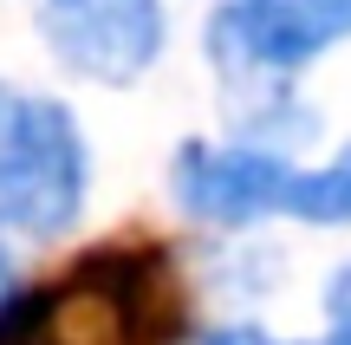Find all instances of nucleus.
Here are the masks:
<instances>
[{"label": "nucleus", "mask_w": 351, "mask_h": 345, "mask_svg": "<svg viewBox=\"0 0 351 345\" xmlns=\"http://www.w3.org/2000/svg\"><path fill=\"white\" fill-rule=\"evenodd\" d=\"M332 345H345V339H332Z\"/></svg>", "instance_id": "9d476101"}, {"label": "nucleus", "mask_w": 351, "mask_h": 345, "mask_svg": "<svg viewBox=\"0 0 351 345\" xmlns=\"http://www.w3.org/2000/svg\"><path fill=\"white\" fill-rule=\"evenodd\" d=\"M91 150L59 98L0 78V228L52 241L85 215Z\"/></svg>", "instance_id": "f03ea898"}, {"label": "nucleus", "mask_w": 351, "mask_h": 345, "mask_svg": "<svg viewBox=\"0 0 351 345\" xmlns=\"http://www.w3.org/2000/svg\"><path fill=\"white\" fill-rule=\"evenodd\" d=\"M293 169L274 150H254V143H182L169 169V189L182 202V215L208 222V228H254V222L280 215V195H287Z\"/></svg>", "instance_id": "39448f33"}, {"label": "nucleus", "mask_w": 351, "mask_h": 345, "mask_svg": "<svg viewBox=\"0 0 351 345\" xmlns=\"http://www.w3.org/2000/svg\"><path fill=\"white\" fill-rule=\"evenodd\" d=\"M7 294H13V254L0 248V307H7Z\"/></svg>", "instance_id": "1a4fd4ad"}, {"label": "nucleus", "mask_w": 351, "mask_h": 345, "mask_svg": "<svg viewBox=\"0 0 351 345\" xmlns=\"http://www.w3.org/2000/svg\"><path fill=\"white\" fill-rule=\"evenodd\" d=\"M280 215L313 222V228H345L351 222V143L319 169H293L287 195H280Z\"/></svg>", "instance_id": "423d86ee"}, {"label": "nucleus", "mask_w": 351, "mask_h": 345, "mask_svg": "<svg viewBox=\"0 0 351 345\" xmlns=\"http://www.w3.org/2000/svg\"><path fill=\"white\" fill-rule=\"evenodd\" d=\"M326 326H332V339L351 345V267H339L326 281Z\"/></svg>", "instance_id": "0eeeda50"}, {"label": "nucleus", "mask_w": 351, "mask_h": 345, "mask_svg": "<svg viewBox=\"0 0 351 345\" xmlns=\"http://www.w3.org/2000/svg\"><path fill=\"white\" fill-rule=\"evenodd\" d=\"M182 333V281L150 241L91 248L52 281L13 287L0 307V345H176Z\"/></svg>", "instance_id": "f257e3e1"}, {"label": "nucleus", "mask_w": 351, "mask_h": 345, "mask_svg": "<svg viewBox=\"0 0 351 345\" xmlns=\"http://www.w3.org/2000/svg\"><path fill=\"white\" fill-rule=\"evenodd\" d=\"M195 345H274V339H261V333H247V326H228V333H208V339H195Z\"/></svg>", "instance_id": "6e6552de"}, {"label": "nucleus", "mask_w": 351, "mask_h": 345, "mask_svg": "<svg viewBox=\"0 0 351 345\" xmlns=\"http://www.w3.org/2000/svg\"><path fill=\"white\" fill-rule=\"evenodd\" d=\"M39 39L72 78L137 85L163 59V0H33Z\"/></svg>", "instance_id": "20e7f679"}, {"label": "nucleus", "mask_w": 351, "mask_h": 345, "mask_svg": "<svg viewBox=\"0 0 351 345\" xmlns=\"http://www.w3.org/2000/svg\"><path fill=\"white\" fill-rule=\"evenodd\" d=\"M351 39V0H228L208 20V59L228 85H267Z\"/></svg>", "instance_id": "7ed1b4c3"}]
</instances>
